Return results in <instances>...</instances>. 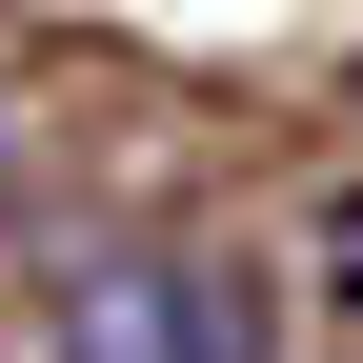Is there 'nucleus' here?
Masks as SVG:
<instances>
[{"mask_svg": "<svg viewBox=\"0 0 363 363\" xmlns=\"http://www.w3.org/2000/svg\"><path fill=\"white\" fill-rule=\"evenodd\" d=\"M162 363H262V303H222V283H162Z\"/></svg>", "mask_w": 363, "mask_h": 363, "instance_id": "obj_1", "label": "nucleus"}]
</instances>
